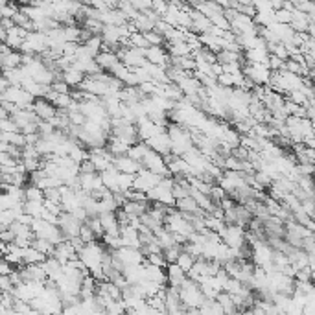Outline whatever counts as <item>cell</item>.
I'll return each instance as SVG.
<instances>
[{"label": "cell", "mask_w": 315, "mask_h": 315, "mask_svg": "<svg viewBox=\"0 0 315 315\" xmlns=\"http://www.w3.org/2000/svg\"><path fill=\"white\" fill-rule=\"evenodd\" d=\"M142 166L148 168V170H151L153 173H159V175H162V177L171 175L170 168H168L164 157H162L159 151H155V149H149L148 155L142 159Z\"/></svg>", "instance_id": "obj_1"}, {"label": "cell", "mask_w": 315, "mask_h": 315, "mask_svg": "<svg viewBox=\"0 0 315 315\" xmlns=\"http://www.w3.org/2000/svg\"><path fill=\"white\" fill-rule=\"evenodd\" d=\"M59 227H61V230H63V234L67 240L74 238V236H80V229H81V223L80 220H76V218L70 214V212H61L59 214Z\"/></svg>", "instance_id": "obj_2"}, {"label": "cell", "mask_w": 315, "mask_h": 315, "mask_svg": "<svg viewBox=\"0 0 315 315\" xmlns=\"http://www.w3.org/2000/svg\"><path fill=\"white\" fill-rule=\"evenodd\" d=\"M114 254H118V258H120L126 266H133V264H144L146 260V254L140 249L136 247H129V245H124V247L120 249H113Z\"/></svg>", "instance_id": "obj_3"}, {"label": "cell", "mask_w": 315, "mask_h": 315, "mask_svg": "<svg viewBox=\"0 0 315 315\" xmlns=\"http://www.w3.org/2000/svg\"><path fill=\"white\" fill-rule=\"evenodd\" d=\"M146 57H148L149 63L161 65L164 68L171 65V55L166 46H149V48H146Z\"/></svg>", "instance_id": "obj_4"}, {"label": "cell", "mask_w": 315, "mask_h": 315, "mask_svg": "<svg viewBox=\"0 0 315 315\" xmlns=\"http://www.w3.org/2000/svg\"><path fill=\"white\" fill-rule=\"evenodd\" d=\"M148 198H149V201H161L162 205H166V207H175V203H177L171 188H166V186H162V185H157L153 190H149Z\"/></svg>", "instance_id": "obj_5"}, {"label": "cell", "mask_w": 315, "mask_h": 315, "mask_svg": "<svg viewBox=\"0 0 315 315\" xmlns=\"http://www.w3.org/2000/svg\"><path fill=\"white\" fill-rule=\"evenodd\" d=\"M190 18H192V26H190V32L198 33V35H201V33H207L208 30L212 28V21L207 17L205 13H201L199 9H192L190 11Z\"/></svg>", "instance_id": "obj_6"}, {"label": "cell", "mask_w": 315, "mask_h": 315, "mask_svg": "<svg viewBox=\"0 0 315 315\" xmlns=\"http://www.w3.org/2000/svg\"><path fill=\"white\" fill-rule=\"evenodd\" d=\"M33 111H35V114L41 120H52L59 114V109L46 98H37L35 104H33Z\"/></svg>", "instance_id": "obj_7"}, {"label": "cell", "mask_w": 315, "mask_h": 315, "mask_svg": "<svg viewBox=\"0 0 315 315\" xmlns=\"http://www.w3.org/2000/svg\"><path fill=\"white\" fill-rule=\"evenodd\" d=\"M114 168H118V170L124 171V173H133V175H136L140 171V168H142V162L135 161V159L129 157V155H116V157H114Z\"/></svg>", "instance_id": "obj_8"}, {"label": "cell", "mask_w": 315, "mask_h": 315, "mask_svg": "<svg viewBox=\"0 0 315 315\" xmlns=\"http://www.w3.org/2000/svg\"><path fill=\"white\" fill-rule=\"evenodd\" d=\"M166 273H168V286H173V288H181L183 282L188 279L186 271L183 269L177 262H175V264H168Z\"/></svg>", "instance_id": "obj_9"}, {"label": "cell", "mask_w": 315, "mask_h": 315, "mask_svg": "<svg viewBox=\"0 0 315 315\" xmlns=\"http://www.w3.org/2000/svg\"><path fill=\"white\" fill-rule=\"evenodd\" d=\"M148 142V146L151 149H155V151H159L161 155H166L171 151V139L168 133H161V135H155L151 136V139L146 140Z\"/></svg>", "instance_id": "obj_10"}, {"label": "cell", "mask_w": 315, "mask_h": 315, "mask_svg": "<svg viewBox=\"0 0 315 315\" xmlns=\"http://www.w3.org/2000/svg\"><path fill=\"white\" fill-rule=\"evenodd\" d=\"M131 144H127L126 140L120 139V136L116 135H109V140H107V149L111 151L113 155H127V151H129Z\"/></svg>", "instance_id": "obj_11"}, {"label": "cell", "mask_w": 315, "mask_h": 315, "mask_svg": "<svg viewBox=\"0 0 315 315\" xmlns=\"http://www.w3.org/2000/svg\"><path fill=\"white\" fill-rule=\"evenodd\" d=\"M61 77H63V80L67 81L72 89H77V87L81 85V81L85 80V74L81 72V70H77V68H74V67H68V68H65V70H63Z\"/></svg>", "instance_id": "obj_12"}, {"label": "cell", "mask_w": 315, "mask_h": 315, "mask_svg": "<svg viewBox=\"0 0 315 315\" xmlns=\"http://www.w3.org/2000/svg\"><path fill=\"white\" fill-rule=\"evenodd\" d=\"M0 63H2V68L23 67V52L21 50H11L9 54L0 55Z\"/></svg>", "instance_id": "obj_13"}, {"label": "cell", "mask_w": 315, "mask_h": 315, "mask_svg": "<svg viewBox=\"0 0 315 315\" xmlns=\"http://www.w3.org/2000/svg\"><path fill=\"white\" fill-rule=\"evenodd\" d=\"M118 61H120V57H118L116 52H100V54L96 55V63L100 65L102 70H107V72L114 67V63H118Z\"/></svg>", "instance_id": "obj_14"}, {"label": "cell", "mask_w": 315, "mask_h": 315, "mask_svg": "<svg viewBox=\"0 0 315 315\" xmlns=\"http://www.w3.org/2000/svg\"><path fill=\"white\" fill-rule=\"evenodd\" d=\"M24 264H43V262L46 260V254L45 252H41L39 249H35L33 245H30V247L24 249Z\"/></svg>", "instance_id": "obj_15"}, {"label": "cell", "mask_w": 315, "mask_h": 315, "mask_svg": "<svg viewBox=\"0 0 315 315\" xmlns=\"http://www.w3.org/2000/svg\"><path fill=\"white\" fill-rule=\"evenodd\" d=\"M216 301L220 302L221 306H223V310H225V313H236L238 311V308H236V304H234V299H232V295H230L229 291H220L218 293V297H216Z\"/></svg>", "instance_id": "obj_16"}, {"label": "cell", "mask_w": 315, "mask_h": 315, "mask_svg": "<svg viewBox=\"0 0 315 315\" xmlns=\"http://www.w3.org/2000/svg\"><path fill=\"white\" fill-rule=\"evenodd\" d=\"M133 23H135V26H136V30H139V32H144V33L155 28L153 21H151V18H149L146 13H142V11H140V13L136 15L135 18H133Z\"/></svg>", "instance_id": "obj_17"}, {"label": "cell", "mask_w": 315, "mask_h": 315, "mask_svg": "<svg viewBox=\"0 0 315 315\" xmlns=\"http://www.w3.org/2000/svg\"><path fill=\"white\" fill-rule=\"evenodd\" d=\"M32 245L35 249H39L41 252H45L46 257H52V254L55 252V243H52L50 240H46V238H35Z\"/></svg>", "instance_id": "obj_18"}, {"label": "cell", "mask_w": 315, "mask_h": 315, "mask_svg": "<svg viewBox=\"0 0 315 315\" xmlns=\"http://www.w3.org/2000/svg\"><path fill=\"white\" fill-rule=\"evenodd\" d=\"M24 190H26V199H30V201H45V190L41 186L28 183Z\"/></svg>", "instance_id": "obj_19"}, {"label": "cell", "mask_w": 315, "mask_h": 315, "mask_svg": "<svg viewBox=\"0 0 315 315\" xmlns=\"http://www.w3.org/2000/svg\"><path fill=\"white\" fill-rule=\"evenodd\" d=\"M195 260H198V258H195L194 254H192V252L183 251V252L179 254V258H177V264H179V266L186 271V275H188V271L192 269V267H194Z\"/></svg>", "instance_id": "obj_20"}, {"label": "cell", "mask_w": 315, "mask_h": 315, "mask_svg": "<svg viewBox=\"0 0 315 315\" xmlns=\"http://www.w3.org/2000/svg\"><path fill=\"white\" fill-rule=\"evenodd\" d=\"M24 210L30 212L33 218H41L43 210H45V201H30V199H26L24 201Z\"/></svg>", "instance_id": "obj_21"}, {"label": "cell", "mask_w": 315, "mask_h": 315, "mask_svg": "<svg viewBox=\"0 0 315 315\" xmlns=\"http://www.w3.org/2000/svg\"><path fill=\"white\" fill-rule=\"evenodd\" d=\"M13 23L17 24V26L26 28L28 32H33V21H32L30 17H28L26 13H24L23 9H18L17 13L13 15Z\"/></svg>", "instance_id": "obj_22"}, {"label": "cell", "mask_w": 315, "mask_h": 315, "mask_svg": "<svg viewBox=\"0 0 315 315\" xmlns=\"http://www.w3.org/2000/svg\"><path fill=\"white\" fill-rule=\"evenodd\" d=\"M129 45L133 48H149V43L146 39V33L144 32H133L129 35Z\"/></svg>", "instance_id": "obj_23"}, {"label": "cell", "mask_w": 315, "mask_h": 315, "mask_svg": "<svg viewBox=\"0 0 315 315\" xmlns=\"http://www.w3.org/2000/svg\"><path fill=\"white\" fill-rule=\"evenodd\" d=\"M17 221V214H15L11 208H6V210H0V229H8Z\"/></svg>", "instance_id": "obj_24"}, {"label": "cell", "mask_w": 315, "mask_h": 315, "mask_svg": "<svg viewBox=\"0 0 315 315\" xmlns=\"http://www.w3.org/2000/svg\"><path fill=\"white\" fill-rule=\"evenodd\" d=\"M146 39H148L149 46H166V37L162 35L161 32H157L155 28L146 32Z\"/></svg>", "instance_id": "obj_25"}, {"label": "cell", "mask_w": 315, "mask_h": 315, "mask_svg": "<svg viewBox=\"0 0 315 315\" xmlns=\"http://www.w3.org/2000/svg\"><path fill=\"white\" fill-rule=\"evenodd\" d=\"M80 238L83 240L85 243H92L98 240V236H96V232L92 230V227L89 225V223H83L80 229Z\"/></svg>", "instance_id": "obj_26"}, {"label": "cell", "mask_w": 315, "mask_h": 315, "mask_svg": "<svg viewBox=\"0 0 315 315\" xmlns=\"http://www.w3.org/2000/svg\"><path fill=\"white\" fill-rule=\"evenodd\" d=\"M210 21H212V24L218 26V28H223V30H232V24H230V21L225 17V11H223V13H214L210 17Z\"/></svg>", "instance_id": "obj_27"}, {"label": "cell", "mask_w": 315, "mask_h": 315, "mask_svg": "<svg viewBox=\"0 0 315 315\" xmlns=\"http://www.w3.org/2000/svg\"><path fill=\"white\" fill-rule=\"evenodd\" d=\"M0 131H2V133H15V131H21V127H18V124L13 120V116L0 118Z\"/></svg>", "instance_id": "obj_28"}, {"label": "cell", "mask_w": 315, "mask_h": 315, "mask_svg": "<svg viewBox=\"0 0 315 315\" xmlns=\"http://www.w3.org/2000/svg\"><path fill=\"white\" fill-rule=\"evenodd\" d=\"M181 252H183V245H177V243L175 245H171V247L164 249V257H166L168 264H175Z\"/></svg>", "instance_id": "obj_29"}, {"label": "cell", "mask_w": 315, "mask_h": 315, "mask_svg": "<svg viewBox=\"0 0 315 315\" xmlns=\"http://www.w3.org/2000/svg\"><path fill=\"white\" fill-rule=\"evenodd\" d=\"M227 190L223 188V186L220 185V183H216V185H212V188H210V198H212V201L216 203V205H220L221 203V199L223 198H227Z\"/></svg>", "instance_id": "obj_30"}, {"label": "cell", "mask_w": 315, "mask_h": 315, "mask_svg": "<svg viewBox=\"0 0 315 315\" xmlns=\"http://www.w3.org/2000/svg\"><path fill=\"white\" fill-rule=\"evenodd\" d=\"M275 21H277V23L291 24V21H293V11H291V9H286V8L277 9V11H275Z\"/></svg>", "instance_id": "obj_31"}, {"label": "cell", "mask_w": 315, "mask_h": 315, "mask_svg": "<svg viewBox=\"0 0 315 315\" xmlns=\"http://www.w3.org/2000/svg\"><path fill=\"white\" fill-rule=\"evenodd\" d=\"M146 258H148V262L149 264H153V266L164 267V269L168 267V260H166V257H164V252H151V254H148Z\"/></svg>", "instance_id": "obj_32"}, {"label": "cell", "mask_w": 315, "mask_h": 315, "mask_svg": "<svg viewBox=\"0 0 315 315\" xmlns=\"http://www.w3.org/2000/svg\"><path fill=\"white\" fill-rule=\"evenodd\" d=\"M72 102H74L72 94H70V92H65V94H59L57 98H55L54 105L57 109H68V105L72 104Z\"/></svg>", "instance_id": "obj_33"}, {"label": "cell", "mask_w": 315, "mask_h": 315, "mask_svg": "<svg viewBox=\"0 0 315 315\" xmlns=\"http://www.w3.org/2000/svg\"><path fill=\"white\" fill-rule=\"evenodd\" d=\"M170 4H171V0H151V8L157 11L159 15H166V11L170 9Z\"/></svg>", "instance_id": "obj_34"}, {"label": "cell", "mask_w": 315, "mask_h": 315, "mask_svg": "<svg viewBox=\"0 0 315 315\" xmlns=\"http://www.w3.org/2000/svg\"><path fill=\"white\" fill-rule=\"evenodd\" d=\"M118 208L116 201H114V195L113 198H105V199H100V212H114Z\"/></svg>", "instance_id": "obj_35"}, {"label": "cell", "mask_w": 315, "mask_h": 315, "mask_svg": "<svg viewBox=\"0 0 315 315\" xmlns=\"http://www.w3.org/2000/svg\"><path fill=\"white\" fill-rule=\"evenodd\" d=\"M225 170L242 171V161L236 159L234 155H229V157H225Z\"/></svg>", "instance_id": "obj_36"}, {"label": "cell", "mask_w": 315, "mask_h": 315, "mask_svg": "<svg viewBox=\"0 0 315 315\" xmlns=\"http://www.w3.org/2000/svg\"><path fill=\"white\" fill-rule=\"evenodd\" d=\"M68 116H70V122H72L74 126H85L87 122V114L81 113V111H74V113H68Z\"/></svg>", "instance_id": "obj_37"}, {"label": "cell", "mask_w": 315, "mask_h": 315, "mask_svg": "<svg viewBox=\"0 0 315 315\" xmlns=\"http://www.w3.org/2000/svg\"><path fill=\"white\" fill-rule=\"evenodd\" d=\"M45 199H52V201H63V194H61V186L59 188H46Z\"/></svg>", "instance_id": "obj_38"}, {"label": "cell", "mask_w": 315, "mask_h": 315, "mask_svg": "<svg viewBox=\"0 0 315 315\" xmlns=\"http://www.w3.org/2000/svg\"><path fill=\"white\" fill-rule=\"evenodd\" d=\"M171 192H173L175 199H185V198H188V195H190V188H186V186L179 185V183H175V185H173Z\"/></svg>", "instance_id": "obj_39"}, {"label": "cell", "mask_w": 315, "mask_h": 315, "mask_svg": "<svg viewBox=\"0 0 315 315\" xmlns=\"http://www.w3.org/2000/svg\"><path fill=\"white\" fill-rule=\"evenodd\" d=\"M218 83L223 85V87H230V89H234V76H232V74L223 72V74L218 76Z\"/></svg>", "instance_id": "obj_40"}, {"label": "cell", "mask_w": 315, "mask_h": 315, "mask_svg": "<svg viewBox=\"0 0 315 315\" xmlns=\"http://www.w3.org/2000/svg\"><path fill=\"white\" fill-rule=\"evenodd\" d=\"M15 238H17V234L13 232V229L11 227H8V229H0V242H15Z\"/></svg>", "instance_id": "obj_41"}, {"label": "cell", "mask_w": 315, "mask_h": 315, "mask_svg": "<svg viewBox=\"0 0 315 315\" xmlns=\"http://www.w3.org/2000/svg\"><path fill=\"white\" fill-rule=\"evenodd\" d=\"M70 214H72V216L76 218V220H80L81 223H85V221L89 220V212H87L85 207H76L72 212H70Z\"/></svg>", "instance_id": "obj_42"}, {"label": "cell", "mask_w": 315, "mask_h": 315, "mask_svg": "<svg viewBox=\"0 0 315 315\" xmlns=\"http://www.w3.org/2000/svg\"><path fill=\"white\" fill-rule=\"evenodd\" d=\"M43 220H46L48 221V223H54V225H57L59 223V216L57 214H54V212H50L48 208H45V210H43Z\"/></svg>", "instance_id": "obj_43"}, {"label": "cell", "mask_w": 315, "mask_h": 315, "mask_svg": "<svg viewBox=\"0 0 315 315\" xmlns=\"http://www.w3.org/2000/svg\"><path fill=\"white\" fill-rule=\"evenodd\" d=\"M33 220H35V218H33L32 214H30V212H26V210L21 212V214L17 216V221H21V223H24V225H30V227H32Z\"/></svg>", "instance_id": "obj_44"}, {"label": "cell", "mask_w": 315, "mask_h": 315, "mask_svg": "<svg viewBox=\"0 0 315 315\" xmlns=\"http://www.w3.org/2000/svg\"><path fill=\"white\" fill-rule=\"evenodd\" d=\"M13 271H15L13 264H9L8 260H2V264H0V275H11Z\"/></svg>", "instance_id": "obj_45"}, {"label": "cell", "mask_w": 315, "mask_h": 315, "mask_svg": "<svg viewBox=\"0 0 315 315\" xmlns=\"http://www.w3.org/2000/svg\"><path fill=\"white\" fill-rule=\"evenodd\" d=\"M212 74L214 76H220V74H223V63L221 61H216V63H212Z\"/></svg>", "instance_id": "obj_46"}, {"label": "cell", "mask_w": 315, "mask_h": 315, "mask_svg": "<svg viewBox=\"0 0 315 315\" xmlns=\"http://www.w3.org/2000/svg\"><path fill=\"white\" fill-rule=\"evenodd\" d=\"M77 2H81V4H85V0H77Z\"/></svg>", "instance_id": "obj_47"}]
</instances>
